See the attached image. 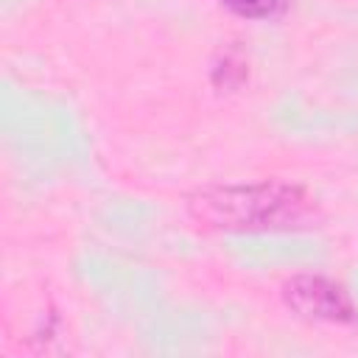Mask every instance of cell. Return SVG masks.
<instances>
[{
	"mask_svg": "<svg viewBox=\"0 0 358 358\" xmlns=\"http://www.w3.org/2000/svg\"><path fill=\"white\" fill-rule=\"evenodd\" d=\"M218 3L246 20H274L288 6V0H218Z\"/></svg>",
	"mask_w": 358,
	"mask_h": 358,
	"instance_id": "3",
	"label": "cell"
},
{
	"mask_svg": "<svg viewBox=\"0 0 358 358\" xmlns=\"http://www.w3.org/2000/svg\"><path fill=\"white\" fill-rule=\"evenodd\" d=\"M282 302L302 319L327 322V324H352L358 322V308L350 291L322 274H294L282 282Z\"/></svg>",
	"mask_w": 358,
	"mask_h": 358,
	"instance_id": "2",
	"label": "cell"
},
{
	"mask_svg": "<svg viewBox=\"0 0 358 358\" xmlns=\"http://www.w3.org/2000/svg\"><path fill=\"white\" fill-rule=\"evenodd\" d=\"M185 210L199 227L235 235L302 232L324 221L316 196L280 179L207 185L185 199Z\"/></svg>",
	"mask_w": 358,
	"mask_h": 358,
	"instance_id": "1",
	"label": "cell"
}]
</instances>
